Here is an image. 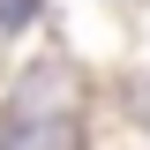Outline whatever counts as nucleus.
I'll use <instances>...</instances> for the list:
<instances>
[{
	"label": "nucleus",
	"mask_w": 150,
	"mask_h": 150,
	"mask_svg": "<svg viewBox=\"0 0 150 150\" xmlns=\"http://www.w3.org/2000/svg\"><path fill=\"white\" fill-rule=\"evenodd\" d=\"M8 150H83V128H75V112H38V105H23L15 128H8Z\"/></svg>",
	"instance_id": "obj_1"
},
{
	"label": "nucleus",
	"mask_w": 150,
	"mask_h": 150,
	"mask_svg": "<svg viewBox=\"0 0 150 150\" xmlns=\"http://www.w3.org/2000/svg\"><path fill=\"white\" fill-rule=\"evenodd\" d=\"M30 15H38V0H0V38H15Z\"/></svg>",
	"instance_id": "obj_2"
}]
</instances>
